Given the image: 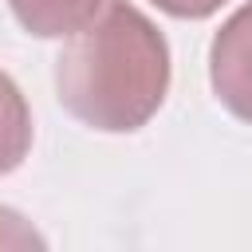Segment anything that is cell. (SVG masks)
Returning <instances> with one entry per match:
<instances>
[{
	"label": "cell",
	"mask_w": 252,
	"mask_h": 252,
	"mask_svg": "<svg viewBox=\"0 0 252 252\" xmlns=\"http://www.w3.org/2000/svg\"><path fill=\"white\" fill-rule=\"evenodd\" d=\"M0 248H43V236L16 209L0 205Z\"/></svg>",
	"instance_id": "5b68a950"
},
{
	"label": "cell",
	"mask_w": 252,
	"mask_h": 252,
	"mask_svg": "<svg viewBox=\"0 0 252 252\" xmlns=\"http://www.w3.org/2000/svg\"><path fill=\"white\" fill-rule=\"evenodd\" d=\"M209 83L228 114L252 122V0L240 4L213 35Z\"/></svg>",
	"instance_id": "7a4b0ae2"
},
{
	"label": "cell",
	"mask_w": 252,
	"mask_h": 252,
	"mask_svg": "<svg viewBox=\"0 0 252 252\" xmlns=\"http://www.w3.org/2000/svg\"><path fill=\"white\" fill-rule=\"evenodd\" d=\"M8 4L20 28L39 39H63L102 8V0H8Z\"/></svg>",
	"instance_id": "3957f363"
},
{
	"label": "cell",
	"mask_w": 252,
	"mask_h": 252,
	"mask_svg": "<svg viewBox=\"0 0 252 252\" xmlns=\"http://www.w3.org/2000/svg\"><path fill=\"white\" fill-rule=\"evenodd\" d=\"M55 91L71 118L102 134L142 130L169 91V43L130 0H106L55 59Z\"/></svg>",
	"instance_id": "6da1fadb"
},
{
	"label": "cell",
	"mask_w": 252,
	"mask_h": 252,
	"mask_svg": "<svg viewBox=\"0 0 252 252\" xmlns=\"http://www.w3.org/2000/svg\"><path fill=\"white\" fill-rule=\"evenodd\" d=\"M32 150V110L24 91L0 71V177L20 169Z\"/></svg>",
	"instance_id": "277c9868"
},
{
	"label": "cell",
	"mask_w": 252,
	"mask_h": 252,
	"mask_svg": "<svg viewBox=\"0 0 252 252\" xmlns=\"http://www.w3.org/2000/svg\"><path fill=\"white\" fill-rule=\"evenodd\" d=\"M161 12H169V16H177V20H205V16H213L224 0H154Z\"/></svg>",
	"instance_id": "8992f818"
}]
</instances>
